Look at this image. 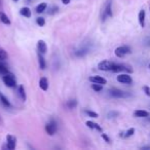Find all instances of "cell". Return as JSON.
I'll return each mask as SVG.
<instances>
[{"mask_svg":"<svg viewBox=\"0 0 150 150\" xmlns=\"http://www.w3.org/2000/svg\"><path fill=\"white\" fill-rule=\"evenodd\" d=\"M134 134H135V128H130V130H128V132L126 133V135H123V137L124 138H128V137H130V136H133Z\"/></svg>","mask_w":150,"mask_h":150,"instance_id":"28","label":"cell"},{"mask_svg":"<svg viewBox=\"0 0 150 150\" xmlns=\"http://www.w3.org/2000/svg\"><path fill=\"white\" fill-rule=\"evenodd\" d=\"M102 138L105 140V141L107 142V143H110V142H111V141H110V139H109V137L106 135V134H102Z\"/></svg>","mask_w":150,"mask_h":150,"instance_id":"31","label":"cell"},{"mask_svg":"<svg viewBox=\"0 0 150 150\" xmlns=\"http://www.w3.org/2000/svg\"><path fill=\"white\" fill-rule=\"evenodd\" d=\"M13 1H17V0H13Z\"/></svg>","mask_w":150,"mask_h":150,"instance_id":"37","label":"cell"},{"mask_svg":"<svg viewBox=\"0 0 150 150\" xmlns=\"http://www.w3.org/2000/svg\"><path fill=\"white\" fill-rule=\"evenodd\" d=\"M87 126H89V128H93V130H99V132H102V128H101L99 124H97V123H95V122H93V121H87Z\"/></svg>","mask_w":150,"mask_h":150,"instance_id":"16","label":"cell"},{"mask_svg":"<svg viewBox=\"0 0 150 150\" xmlns=\"http://www.w3.org/2000/svg\"><path fill=\"white\" fill-rule=\"evenodd\" d=\"M7 59V54L3 48H0V61H4Z\"/></svg>","mask_w":150,"mask_h":150,"instance_id":"25","label":"cell"},{"mask_svg":"<svg viewBox=\"0 0 150 150\" xmlns=\"http://www.w3.org/2000/svg\"><path fill=\"white\" fill-rule=\"evenodd\" d=\"M0 21L5 25H10V23H11L10 20H9V17H7L4 13H2V11H0Z\"/></svg>","mask_w":150,"mask_h":150,"instance_id":"14","label":"cell"},{"mask_svg":"<svg viewBox=\"0 0 150 150\" xmlns=\"http://www.w3.org/2000/svg\"><path fill=\"white\" fill-rule=\"evenodd\" d=\"M38 60H39V67L41 68L42 70L45 69V66H46L45 60H44V58L42 57V54H40V52H39V54H38Z\"/></svg>","mask_w":150,"mask_h":150,"instance_id":"20","label":"cell"},{"mask_svg":"<svg viewBox=\"0 0 150 150\" xmlns=\"http://www.w3.org/2000/svg\"><path fill=\"white\" fill-rule=\"evenodd\" d=\"M20 13L22 15H24V17H31V10L29 7H23L22 9L20 10Z\"/></svg>","mask_w":150,"mask_h":150,"instance_id":"19","label":"cell"},{"mask_svg":"<svg viewBox=\"0 0 150 150\" xmlns=\"http://www.w3.org/2000/svg\"><path fill=\"white\" fill-rule=\"evenodd\" d=\"M111 71L113 72H121V71H126V72H133L132 67L128 65H124V64H113V67L111 69Z\"/></svg>","mask_w":150,"mask_h":150,"instance_id":"3","label":"cell"},{"mask_svg":"<svg viewBox=\"0 0 150 150\" xmlns=\"http://www.w3.org/2000/svg\"><path fill=\"white\" fill-rule=\"evenodd\" d=\"M0 124H3V121H2V118H1V116H0Z\"/></svg>","mask_w":150,"mask_h":150,"instance_id":"35","label":"cell"},{"mask_svg":"<svg viewBox=\"0 0 150 150\" xmlns=\"http://www.w3.org/2000/svg\"><path fill=\"white\" fill-rule=\"evenodd\" d=\"M142 150H150V146H144V147H141Z\"/></svg>","mask_w":150,"mask_h":150,"instance_id":"33","label":"cell"},{"mask_svg":"<svg viewBox=\"0 0 150 150\" xmlns=\"http://www.w3.org/2000/svg\"><path fill=\"white\" fill-rule=\"evenodd\" d=\"M126 54H130V50L128 46H119L115 50V54L118 58H123Z\"/></svg>","mask_w":150,"mask_h":150,"instance_id":"5","label":"cell"},{"mask_svg":"<svg viewBox=\"0 0 150 150\" xmlns=\"http://www.w3.org/2000/svg\"><path fill=\"white\" fill-rule=\"evenodd\" d=\"M62 2H63L64 4H69V3H70V0H62Z\"/></svg>","mask_w":150,"mask_h":150,"instance_id":"34","label":"cell"},{"mask_svg":"<svg viewBox=\"0 0 150 150\" xmlns=\"http://www.w3.org/2000/svg\"><path fill=\"white\" fill-rule=\"evenodd\" d=\"M57 10H58V7L57 6H54V7H52V8H50V11H48V13L52 15V13H54Z\"/></svg>","mask_w":150,"mask_h":150,"instance_id":"32","label":"cell"},{"mask_svg":"<svg viewBox=\"0 0 150 150\" xmlns=\"http://www.w3.org/2000/svg\"><path fill=\"white\" fill-rule=\"evenodd\" d=\"M19 95H20L21 99H22L23 101L26 100V93H25V89L23 85H20V87H19Z\"/></svg>","mask_w":150,"mask_h":150,"instance_id":"21","label":"cell"},{"mask_svg":"<svg viewBox=\"0 0 150 150\" xmlns=\"http://www.w3.org/2000/svg\"><path fill=\"white\" fill-rule=\"evenodd\" d=\"M37 48H38V52L42 54H45L46 50H47V46H46V43L43 40H39V41L37 42Z\"/></svg>","mask_w":150,"mask_h":150,"instance_id":"10","label":"cell"},{"mask_svg":"<svg viewBox=\"0 0 150 150\" xmlns=\"http://www.w3.org/2000/svg\"><path fill=\"white\" fill-rule=\"evenodd\" d=\"M149 69H150V65H149Z\"/></svg>","mask_w":150,"mask_h":150,"instance_id":"38","label":"cell"},{"mask_svg":"<svg viewBox=\"0 0 150 150\" xmlns=\"http://www.w3.org/2000/svg\"><path fill=\"white\" fill-rule=\"evenodd\" d=\"M145 17H146L145 10H144V9L140 10L139 15H138V20H139V23L140 25H141V27H145Z\"/></svg>","mask_w":150,"mask_h":150,"instance_id":"12","label":"cell"},{"mask_svg":"<svg viewBox=\"0 0 150 150\" xmlns=\"http://www.w3.org/2000/svg\"><path fill=\"white\" fill-rule=\"evenodd\" d=\"M109 93H110L111 97H114V98H128L130 95L126 91H120V89H112L109 91Z\"/></svg>","mask_w":150,"mask_h":150,"instance_id":"2","label":"cell"},{"mask_svg":"<svg viewBox=\"0 0 150 150\" xmlns=\"http://www.w3.org/2000/svg\"><path fill=\"white\" fill-rule=\"evenodd\" d=\"M134 114L137 117H148L149 116V112H147L145 110H136Z\"/></svg>","mask_w":150,"mask_h":150,"instance_id":"15","label":"cell"},{"mask_svg":"<svg viewBox=\"0 0 150 150\" xmlns=\"http://www.w3.org/2000/svg\"><path fill=\"white\" fill-rule=\"evenodd\" d=\"M91 89L95 91H101L103 89V87L102 84H99V83H93V84L91 85Z\"/></svg>","mask_w":150,"mask_h":150,"instance_id":"26","label":"cell"},{"mask_svg":"<svg viewBox=\"0 0 150 150\" xmlns=\"http://www.w3.org/2000/svg\"><path fill=\"white\" fill-rule=\"evenodd\" d=\"M116 79H117L118 82L126 83V84H130V83L133 82V79H132V77L128 74H119Z\"/></svg>","mask_w":150,"mask_h":150,"instance_id":"6","label":"cell"},{"mask_svg":"<svg viewBox=\"0 0 150 150\" xmlns=\"http://www.w3.org/2000/svg\"><path fill=\"white\" fill-rule=\"evenodd\" d=\"M6 140H7V148L10 150H13L15 148V143H17V139H15L13 136L11 135H8L6 137Z\"/></svg>","mask_w":150,"mask_h":150,"instance_id":"9","label":"cell"},{"mask_svg":"<svg viewBox=\"0 0 150 150\" xmlns=\"http://www.w3.org/2000/svg\"><path fill=\"white\" fill-rule=\"evenodd\" d=\"M0 102L2 103L5 107H10V103H9L8 99H7L2 93H0Z\"/></svg>","mask_w":150,"mask_h":150,"instance_id":"17","label":"cell"},{"mask_svg":"<svg viewBox=\"0 0 150 150\" xmlns=\"http://www.w3.org/2000/svg\"><path fill=\"white\" fill-rule=\"evenodd\" d=\"M36 23L38 26L40 27H43L44 25H45V20H44L43 17H37L36 19Z\"/></svg>","mask_w":150,"mask_h":150,"instance_id":"27","label":"cell"},{"mask_svg":"<svg viewBox=\"0 0 150 150\" xmlns=\"http://www.w3.org/2000/svg\"><path fill=\"white\" fill-rule=\"evenodd\" d=\"M1 4H2V0H0V6H1Z\"/></svg>","mask_w":150,"mask_h":150,"instance_id":"36","label":"cell"},{"mask_svg":"<svg viewBox=\"0 0 150 150\" xmlns=\"http://www.w3.org/2000/svg\"><path fill=\"white\" fill-rule=\"evenodd\" d=\"M8 68L7 66L5 65L4 63H2V61H0V74L1 75H4V74H7L8 73Z\"/></svg>","mask_w":150,"mask_h":150,"instance_id":"18","label":"cell"},{"mask_svg":"<svg viewBox=\"0 0 150 150\" xmlns=\"http://www.w3.org/2000/svg\"><path fill=\"white\" fill-rule=\"evenodd\" d=\"M76 106H77V101L76 100H70V101H68V103H67V107H68V108L73 109V108H75Z\"/></svg>","mask_w":150,"mask_h":150,"instance_id":"24","label":"cell"},{"mask_svg":"<svg viewBox=\"0 0 150 150\" xmlns=\"http://www.w3.org/2000/svg\"><path fill=\"white\" fill-rule=\"evenodd\" d=\"M118 112H116V111H111V112H109L108 113V117L109 118H114L116 117V116H118Z\"/></svg>","mask_w":150,"mask_h":150,"instance_id":"29","label":"cell"},{"mask_svg":"<svg viewBox=\"0 0 150 150\" xmlns=\"http://www.w3.org/2000/svg\"><path fill=\"white\" fill-rule=\"evenodd\" d=\"M89 81H91L93 83H99V84H106L107 80L105 78L101 76H93L89 77Z\"/></svg>","mask_w":150,"mask_h":150,"instance_id":"11","label":"cell"},{"mask_svg":"<svg viewBox=\"0 0 150 150\" xmlns=\"http://www.w3.org/2000/svg\"><path fill=\"white\" fill-rule=\"evenodd\" d=\"M85 114L89 115V117H93V118H98L99 117V114L96 113V112H93V111H91V110H84Z\"/></svg>","mask_w":150,"mask_h":150,"instance_id":"23","label":"cell"},{"mask_svg":"<svg viewBox=\"0 0 150 150\" xmlns=\"http://www.w3.org/2000/svg\"><path fill=\"white\" fill-rule=\"evenodd\" d=\"M113 64L114 63H112V62L105 60V61H102L99 63L98 68L100 70H102V71H111V69L113 67Z\"/></svg>","mask_w":150,"mask_h":150,"instance_id":"4","label":"cell"},{"mask_svg":"<svg viewBox=\"0 0 150 150\" xmlns=\"http://www.w3.org/2000/svg\"><path fill=\"white\" fill-rule=\"evenodd\" d=\"M143 89H144V91H145L146 95H147L148 97H150V89H149V87H147V85H145V87H143Z\"/></svg>","mask_w":150,"mask_h":150,"instance_id":"30","label":"cell"},{"mask_svg":"<svg viewBox=\"0 0 150 150\" xmlns=\"http://www.w3.org/2000/svg\"><path fill=\"white\" fill-rule=\"evenodd\" d=\"M45 130H46V133H47L50 136L54 135V133L57 132V124H56V122H54V120H52L50 123L46 124Z\"/></svg>","mask_w":150,"mask_h":150,"instance_id":"8","label":"cell"},{"mask_svg":"<svg viewBox=\"0 0 150 150\" xmlns=\"http://www.w3.org/2000/svg\"><path fill=\"white\" fill-rule=\"evenodd\" d=\"M111 6H112V3H111V1H108V3L105 6V9L103 10V21L106 20L107 17H112V8H111Z\"/></svg>","mask_w":150,"mask_h":150,"instance_id":"7","label":"cell"},{"mask_svg":"<svg viewBox=\"0 0 150 150\" xmlns=\"http://www.w3.org/2000/svg\"><path fill=\"white\" fill-rule=\"evenodd\" d=\"M46 7H47V5H46L45 3H41V4H39L36 7V13H43V11L46 9Z\"/></svg>","mask_w":150,"mask_h":150,"instance_id":"22","label":"cell"},{"mask_svg":"<svg viewBox=\"0 0 150 150\" xmlns=\"http://www.w3.org/2000/svg\"><path fill=\"white\" fill-rule=\"evenodd\" d=\"M39 87H40V89H43V91H47V89H48V81H47V79H46L45 77H42V78H40Z\"/></svg>","mask_w":150,"mask_h":150,"instance_id":"13","label":"cell"},{"mask_svg":"<svg viewBox=\"0 0 150 150\" xmlns=\"http://www.w3.org/2000/svg\"><path fill=\"white\" fill-rule=\"evenodd\" d=\"M2 80H3V82H4V84L8 87H15V84H17L13 74L9 73V72L7 74H4V75H3Z\"/></svg>","mask_w":150,"mask_h":150,"instance_id":"1","label":"cell"}]
</instances>
